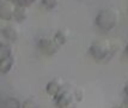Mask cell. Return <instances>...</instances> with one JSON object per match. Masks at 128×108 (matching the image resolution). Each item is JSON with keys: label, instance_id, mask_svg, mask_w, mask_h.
<instances>
[{"label": "cell", "instance_id": "18", "mask_svg": "<svg viewBox=\"0 0 128 108\" xmlns=\"http://www.w3.org/2000/svg\"><path fill=\"white\" fill-rule=\"evenodd\" d=\"M8 1H12V3H16L17 0H8Z\"/></svg>", "mask_w": 128, "mask_h": 108}, {"label": "cell", "instance_id": "10", "mask_svg": "<svg viewBox=\"0 0 128 108\" xmlns=\"http://www.w3.org/2000/svg\"><path fill=\"white\" fill-rule=\"evenodd\" d=\"M70 36H71V33H70L68 29H59V30L55 33V35H54L53 39L55 40V42L58 45L61 47V46L66 45L67 42H68Z\"/></svg>", "mask_w": 128, "mask_h": 108}, {"label": "cell", "instance_id": "3", "mask_svg": "<svg viewBox=\"0 0 128 108\" xmlns=\"http://www.w3.org/2000/svg\"><path fill=\"white\" fill-rule=\"evenodd\" d=\"M14 64V59L12 55V48L10 42L1 41L0 42V72L8 73Z\"/></svg>", "mask_w": 128, "mask_h": 108}, {"label": "cell", "instance_id": "15", "mask_svg": "<svg viewBox=\"0 0 128 108\" xmlns=\"http://www.w3.org/2000/svg\"><path fill=\"white\" fill-rule=\"evenodd\" d=\"M8 25H10V21H6V19L0 18V34H2L6 29H7Z\"/></svg>", "mask_w": 128, "mask_h": 108}, {"label": "cell", "instance_id": "9", "mask_svg": "<svg viewBox=\"0 0 128 108\" xmlns=\"http://www.w3.org/2000/svg\"><path fill=\"white\" fill-rule=\"evenodd\" d=\"M28 17H29V7L17 5L16 4V9H14V13H13V19L18 23H22Z\"/></svg>", "mask_w": 128, "mask_h": 108}, {"label": "cell", "instance_id": "5", "mask_svg": "<svg viewBox=\"0 0 128 108\" xmlns=\"http://www.w3.org/2000/svg\"><path fill=\"white\" fill-rule=\"evenodd\" d=\"M77 101L73 96V92L64 90L55 97V106L58 108H77Z\"/></svg>", "mask_w": 128, "mask_h": 108}, {"label": "cell", "instance_id": "16", "mask_svg": "<svg viewBox=\"0 0 128 108\" xmlns=\"http://www.w3.org/2000/svg\"><path fill=\"white\" fill-rule=\"evenodd\" d=\"M123 95H124L126 101H128V80L126 82V84H124V86H123Z\"/></svg>", "mask_w": 128, "mask_h": 108}, {"label": "cell", "instance_id": "13", "mask_svg": "<svg viewBox=\"0 0 128 108\" xmlns=\"http://www.w3.org/2000/svg\"><path fill=\"white\" fill-rule=\"evenodd\" d=\"M37 1H40V0H17L16 4L17 5H22V6H25V7H29V6L34 5Z\"/></svg>", "mask_w": 128, "mask_h": 108}, {"label": "cell", "instance_id": "6", "mask_svg": "<svg viewBox=\"0 0 128 108\" xmlns=\"http://www.w3.org/2000/svg\"><path fill=\"white\" fill-rule=\"evenodd\" d=\"M16 9V3L8 0H0V18L11 21L13 19V13Z\"/></svg>", "mask_w": 128, "mask_h": 108}, {"label": "cell", "instance_id": "4", "mask_svg": "<svg viewBox=\"0 0 128 108\" xmlns=\"http://www.w3.org/2000/svg\"><path fill=\"white\" fill-rule=\"evenodd\" d=\"M37 46L40 51L46 55H54L60 49V46L56 43L53 37L49 36H41L37 41Z\"/></svg>", "mask_w": 128, "mask_h": 108}, {"label": "cell", "instance_id": "17", "mask_svg": "<svg viewBox=\"0 0 128 108\" xmlns=\"http://www.w3.org/2000/svg\"><path fill=\"white\" fill-rule=\"evenodd\" d=\"M124 52H126V54L128 55V43L126 45V47H124Z\"/></svg>", "mask_w": 128, "mask_h": 108}, {"label": "cell", "instance_id": "7", "mask_svg": "<svg viewBox=\"0 0 128 108\" xmlns=\"http://www.w3.org/2000/svg\"><path fill=\"white\" fill-rule=\"evenodd\" d=\"M62 90V83L61 80L59 79H53L48 82V84L46 85V92L49 95V96L54 97L55 98Z\"/></svg>", "mask_w": 128, "mask_h": 108}, {"label": "cell", "instance_id": "1", "mask_svg": "<svg viewBox=\"0 0 128 108\" xmlns=\"http://www.w3.org/2000/svg\"><path fill=\"white\" fill-rule=\"evenodd\" d=\"M118 23H120V11L112 6L102 9L95 18L96 27L106 33L112 31L114 29H116Z\"/></svg>", "mask_w": 128, "mask_h": 108}, {"label": "cell", "instance_id": "8", "mask_svg": "<svg viewBox=\"0 0 128 108\" xmlns=\"http://www.w3.org/2000/svg\"><path fill=\"white\" fill-rule=\"evenodd\" d=\"M2 35L5 36V39L8 42H14L19 39V36H20V31H19V28L16 27L14 24H11L10 23V25L7 27L5 31L2 33Z\"/></svg>", "mask_w": 128, "mask_h": 108}, {"label": "cell", "instance_id": "12", "mask_svg": "<svg viewBox=\"0 0 128 108\" xmlns=\"http://www.w3.org/2000/svg\"><path fill=\"white\" fill-rule=\"evenodd\" d=\"M73 96L76 98V101L77 102H82L84 100V89L83 88H76L74 91H73Z\"/></svg>", "mask_w": 128, "mask_h": 108}, {"label": "cell", "instance_id": "2", "mask_svg": "<svg viewBox=\"0 0 128 108\" xmlns=\"http://www.w3.org/2000/svg\"><path fill=\"white\" fill-rule=\"evenodd\" d=\"M115 46L109 39L100 37L89 46V54L96 61H108L115 54Z\"/></svg>", "mask_w": 128, "mask_h": 108}, {"label": "cell", "instance_id": "11", "mask_svg": "<svg viewBox=\"0 0 128 108\" xmlns=\"http://www.w3.org/2000/svg\"><path fill=\"white\" fill-rule=\"evenodd\" d=\"M41 4L47 10H54V9H56L59 6L60 0H41Z\"/></svg>", "mask_w": 128, "mask_h": 108}, {"label": "cell", "instance_id": "14", "mask_svg": "<svg viewBox=\"0 0 128 108\" xmlns=\"http://www.w3.org/2000/svg\"><path fill=\"white\" fill-rule=\"evenodd\" d=\"M22 108H37V104L36 102L31 100V98H28V100H25L22 104Z\"/></svg>", "mask_w": 128, "mask_h": 108}]
</instances>
